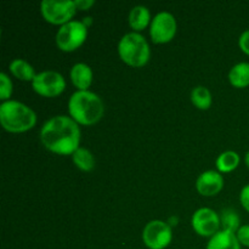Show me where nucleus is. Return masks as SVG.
Masks as SVG:
<instances>
[{
    "instance_id": "4468645a",
    "label": "nucleus",
    "mask_w": 249,
    "mask_h": 249,
    "mask_svg": "<svg viewBox=\"0 0 249 249\" xmlns=\"http://www.w3.org/2000/svg\"><path fill=\"white\" fill-rule=\"evenodd\" d=\"M129 26L131 27L134 32L139 33V32L143 31L148 24H151V14L150 10L143 5H136L129 12Z\"/></svg>"
},
{
    "instance_id": "f8f14e48",
    "label": "nucleus",
    "mask_w": 249,
    "mask_h": 249,
    "mask_svg": "<svg viewBox=\"0 0 249 249\" xmlns=\"http://www.w3.org/2000/svg\"><path fill=\"white\" fill-rule=\"evenodd\" d=\"M71 80L78 90H89L92 83V70L84 62H78L71 68Z\"/></svg>"
},
{
    "instance_id": "423d86ee",
    "label": "nucleus",
    "mask_w": 249,
    "mask_h": 249,
    "mask_svg": "<svg viewBox=\"0 0 249 249\" xmlns=\"http://www.w3.org/2000/svg\"><path fill=\"white\" fill-rule=\"evenodd\" d=\"M40 12L46 22L61 27L73 21L77 6L74 0H44L40 4Z\"/></svg>"
},
{
    "instance_id": "4be33fe9",
    "label": "nucleus",
    "mask_w": 249,
    "mask_h": 249,
    "mask_svg": "<svg viewBox=\"0 0 249 249\" xmlns=\"http://www.w3.org/2000/svg\"><path fill=\"white\" fill-rule=\"evenodd\" d=\"M236 236H237V240L241 246L249 248V225L248 224L247 225H241V228L238 229L237 232H236Z\"/></svg>"
},
{
    "instance_id": "20e7f679",
    "label": "nucleus",
    "mask_w": 249,
    "mask_h": 249,
    "mask_svg": "<svg viewBox=\"0 0 249 249\" xmlns=\"http://www.w3.org/2000/svg\"><path fill=\"white\" fill-rule=\"evenodd\" d=\"M118 55L130 67L141 68L150 61L151 49L142 34L130 32L124 34L119 40Z\"/></svg>"
},
{
    "instance_id": "39448f33",
    "label": "nucleus",
    "mask_w": 249,
    "mask_h": 249,
    "mask_svg": "<svg viewBox=\"0 0 249 249\" xmlns=\"http://www.w3.org/2000/svg\"><path fill=\"white\" fill-rule=\"evenodd\" d=\"M88 38V27L83 21H71L58 28L56 45L61 51L72 53L79 49Z\"/></svg>"
},
{
    "instance_id": "412c9836",
    "label": "nucleus",
    "mask_w": 249,
    "mask_h": 249,
    "mask_svg": "<svg viewBox=\"0 0 249 249\" xmlns=\"http://www.w3.org/2000/svg\"><path fill=\"white\" fill-rule=\"evenodd\" d=\"M12 95V82L6 73H0V99L2 102L9 101Z\"/></svg>"
},
{
    "instance_id": "dca6fc26",
    "label": "nucleus",
    "mask_w": 249,
    "mask_h": 249,
    "mask_svg": "<svg viewBox=\"0 0 249 249\" xmlns=\"http://www.w3.org/2000/svg\"><path fill=\"white\" fill-rule=\"evenodd\" d=\"M229 82L233 88L245 89L249 87V62H240L229 72Z\"/></svg>"
},
{
    "instance_id": "6ab92c4d",
    "label": "nucleus",
    "mask_w": 249,
    "mask_h": 249,
    "mask_svg": "<svg viewBox=\"0 0 249 249\" xmlns=\"http://www.w3.org/2000/svg\"><path fill=\"white\" fill-rule=\"evenodd\" d=\"M72 160L75 167L82 170V172H91V170H94L95 164H96L94 155L85 147L78 148L72 155Z\"/></svg>"
},
{
    "instance_id": "a211bd4d",
    "label": "nucleus",
    "mask_w": 249,
    "mask_h": 249,
    "mask_svg": "<svg viewBox=\"0 0 249 249\" xmlns=\"http://www.w3.org/2000/svg\"><path fill=\"white\" fill-rule=\"evenodd\" d=\"M191 102L196 108L201 109V111H207L212 107L213 96H212V92L209 91L208 88L203 87V85H198V87L192 89Z\"/></svg>"
},
{
    "instance_id": "7ed1b4c3",
    "label": "nucleus",
    "mask_w": 249,
    "mask_h": 249,
    "mask_svg": "<svg viewBox=\"0 0 249 249\" xmlns=\"http://www.w3.org/2000/svg\"><path fill=\"white\" fill-rule=\"evenodd\" d=\"M0 124L9 133H26L36 126V114L23 102L9 100L0 105Z\"/></svg>"
},
{
    "instance_id": "cd10ccee",
    "label": "nucleus",
    "mask_w": 249,
    "mask_h": 249,
    "mask_svg": "<svg viewBox=\"0 0 249 249\" xmlns=\"http://www.w3.org/2000/svg\"><path fill=\"white\" fill-rule=\"evenodd\" d=\"M245 163H246V165H247V168L249 169V151L245 155Z\"/></svg>"
},
{
    "instance_id": "f257e3e1",
    "label": "nucleus",
    "mask_w": 249,
    "mask_h": 249,
    "mask_svg": "<svg viewBox=\"0 0 249 249\" xmlns=\"http://www.w3.org/2000/svg\"><path fill=\"white\" fill-rule=\"evenodd\" d=\"M40 141L50 152L72 156L79 148V124L68 116H55L48 119L40 129Z\"/></svg>"
},
{
    "instance_id": "1a4fd4ad",
    "label": "nucleus",
    "mask_w": 249,
    "mask_h": 249,
    "mask_svg": "<svg viewBox=\"0 0 249 249\" xmlns=\"http://www.w3.org/2000/svg\"><path fill=\"white\" fill-rule=\"evenodd\" d=\"M178 23L174 15L168 11L158 12L150 24V36L155 44H167L174 39Z\"/></svg>"
},
{
    "instance_id": "f3484780",
    "label": "nucleus",
    "mask_w": 249,
    "mask_h": 249,
    "mask_svg": "<svg viewBox=\"0 0 249 249\" xmlns=\"http://www.w3.org/2000/svg\"><path fill=\"white\" fill-rule=\"evenodd\" d=\"M241 157L237 152L235 151H225V152L220 153L215 160L216 169L219 173H231L240 165Z\"/></svg>"
},
{
    "instance_id": "ddd939ff",
    "label": "nucleus",
    "mask_w": 249,
    "mask_h": 249,
    "mask_svg": "<svg viewBox=\"0 0 249 249\" xmlns=\"http://www.w3.org/2000/svg\"><path fill=\"white\" fill-rule=\"evenodd\" d=\"M206 249H241V245L236 232L223 229L209 238Z\"/></svg>"
},
{
    "instance_id": "9d476101",
    "label": "nucleus",
    "mask_w": 249,
    "mask_h": 249,
    "mask_svg": "<svg viewBox=\"0 0 249 249\" xmlns=\"http://www.w3.org/2000/svg\"><path fill=\"white\" fill-rule=\"evenodd\" d=\"M191 225L197 235L211 238L220 231L221 220L219 214L213 209L199 208L192 215Z\"/></svg>"
},
{
    "instance_id": "0eeeda50",
    "label": "nucleus",
    "mask_w": 249,
    "mask_h": 249,
    "mask_svg": "<svg viewBox=\"0 0 249 249\" xmlns=\"http://www.w3.org/2000/svg\"><path fill=\"white\" fill-rule=\"evenodd\" d=\"M173 241L172 226L163 220H151L142 231V242L148 249H165Z\"/></svg>"
},
{
    "instance_id": "aec40b11",
    "label": "nucleus",
    "mask_w": 249,
    "mask_h": 249,
    "mask_svg": "<svg viewBox=\"0 0 249 249\" xmlns=\"http://www.w3.org/2000/svg\"><path fill=\"white\" fill-rule=\"evenodd\" d=\"M221 225L224 226V230H230L233 232H237L241 228V219L238 214L232 209H223L221 212Z\"/></svg>"
},
{
    "instance_id": "6e6552de",
    "label": "nucleus",
    "mask_w": 249,
    "mask_h": 249,
    "mask_svg": "<svg viewBox=\"0 0 249 249\" xmlns=\"http://www.w3.org/2000/svg\"><path fill=\"white\" fill-rule=\"evenodd\" d=\"M32 88L40 96L56 97L65 91L66 79L56 71H44L36 75Z\"/></svg>"
},
{
    "instance_id": "b1692460",
    "label": "nucleus",
    "mask_w": 249,
    "mask_h": 249,
    "mask_svg": "<svg viewBox=\"0 0 249 249\" xmlns=\"http://www.w3.org/2000/svg\"><path fill=\"white\" fill-rule=\"evenodd\" d=\"M240 202L246 212L249 213V184L246 185L240 192Z\"/></svg>"
},
{
    "instance_id": "bb28decb",
    "label": "nucleus",
    "mask_w": 249,
    "mask_h": 249,
    "mask_svg": "<svg viewBox=\"0 0 249 249\" xmlns=\"http://www.w3.org/2000/svg\"><path fill=\"white\" fill-rule=\"evenodd\" d=\"M91 22H92L91 17H84V18H83V23H84L88 28H89V26L91 24Z\"/></svg>"
},
{
    "instance_id": "f03ea898",
    "label": "nucleus",
    "mask_w": 249,
    "mask_h": 249,
    "mask_svg": "<svg viewBox=\"0 0 249 249\" xmlns=\"http://www.w3.org/2000/svg\"><path fill=\"white\" fill-rule=\"evenodd\" d=\"M68 113L79 125L91 126L104 117V101L90 90H77L68 100Z\"/></svg>"
},
{
    "instance_id": "5701e85b",
    "label": "nucleus",
    "mask_w": 249,
    "mask_h": 249,
    "mask_svg": "<svg viewBox=\"0 0 249 249\" xmlns=\"http://www.w3.org/2000/svg\"><path fill=\"white\" fill-rule=\"evenodd\" d=\"M238 46L242 50V53H245L246 55L249 56V29L243 32L240 36L238 39Z\"/></svg>"
},
{
    "instance_id": "2eb2a0df",
    "label": "nucleus",
    "mask_w": 249,
    "mask_h": 249,
    "mask_svg": "<svg viewBox=\"0 0 249 249\" xmlns=\"http://www.w3.org/2000/svg\"><path fill=\"white\" fill-rule=\"evenodd\" d=\"M9 70L15 78L23 82H33L36 73L33 66L23 58H15L10 62Z\"/></svg>"
},
{
    "instance_id": "393cba45",
    "label": "nucleus",
    "mask_w": 249,
    "mask_h": 249,
    "mask_svg": "<svg viewBox=\"0 0 249 249\" xmlns=\"http://www.w3.org/2000/svg\"><path fill=\"white\" fill-rule=\"evenodd\" d=\"M77 10H82V11H87L90 7L94 6V0H74Z\"/></svg>"
},
{
    "instance_id": "a878e982",
    "label": "nucleus",
    "mask_w": 249,
    "mask_h": 249,
    "mask_svg": "<svg viewBox=\"0 0 249 249\" xmlns=\"http://www.w3.org/2000/svg\"><path fill=\"white\" fill-rule=\"evenodd\" d=\"M168 224H169L170 226H177L178 223H179V218H175V216H172V218L169 219V220L167 221Z\"/></svg>"
},
{
    "instance_id": "9b49d317",
    "label": "nucleus",
    "mask_w": 249,
    "mask_h": 249,
    "mask_svg": "<svg viewBox=\"0 0 249 249\" xmlns=\"http://www.w3.org/2000/svg\"><path fill=\"white\" fill-rule=\"evenodd\" d=\"M224 189V178L216 170H206L196 181V190L204 197L216 196Z\"/></svg>"
}]
</instances>
